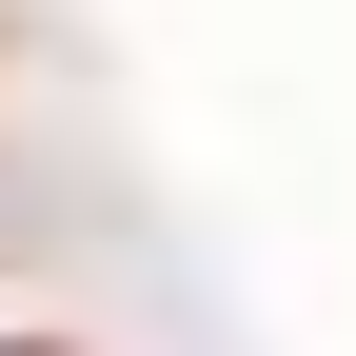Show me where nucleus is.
<instances>
[{"mask_svg":"<svg viewBox=\"0 0 356 356\" xmlns=\"http://www.w3.org/2000/svg\"><path fill=\"white\" fill-rule=\"evenodd\" d=\"M0 356H60V337H0Z\"/></svg>","mask_w":356,"mask_h":356,"instance_id":"f257e3e1","label":"nucleus"}]
</instances>
